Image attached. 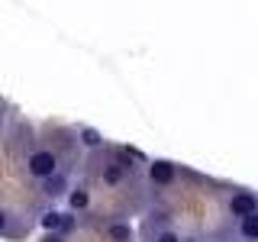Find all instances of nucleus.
Listing matches in <instances>:
<instances>
[{
  "mask_svg": "<svg viewBox=\"0 0 258 242\" xmlns=\"http://www.w3.org/2000/svg\"><path fill=\"white\" fill-rule=\"evenodd\" d=\"M155 242H181V236H177L174 229H161L158 236H155Z\"/></svg>",
  "mask_w": 258,
  "mask_h": 242,
  "instance_id": "9d476101",
  "label": "nucleus"
},
{
  "mask_svg": "<svg viewBox=\"0 0 258 242\" xmlns=\"http://www.w3.org/2000/svg\"><path fill=\"white\" fill-rule=\"evenodd\" d=\"M58 165H61V161H58V155H55L52 149H36L26 158V171L32 177H39V181H45L48 174H55V171H58Z\"/></svg>",
  "mask_w": 258,
  "mask_h": 242,
  "instance_id": "f257e3e1",
  "label": "nucleus"
},
{
  "mask_svg": "<svg viewBox=\"0 0 258 242\" xmlns=\"http://www.w3.org/2000/svg\"><path fill=\"white\" fill-rule=\"evenodd\" d=\"M81 142H84L87 149H100V145H103V136L97 133L94 126H81Z\"/></svg>",
  "mask_w": 258,
  "mask_h": 242,
  "instance_id": "6e6552de",
  "label": "nucleus"
},
{
  "mask_svg": "<svg viewBox=\"0 0 258 242\" xmlns=\"http://www.w3.org/2000/svg\"><path fill=\"white\" fill-rule=\"evenodd\" d=\"M149 177H152V184L168 188V184L177 177V165H174V161H168V158H155V161L149 165Z\"/></svg>",
  "mask_w": 258,
  "mask_h": 242,
  "instance_id": "7ed1b4c3",
  "label": "nucleus"
},
{
  "mask_svg": "<svg viewBox=\"0 0 258 242\" xmlns=\"http://www.w3.org/2000/svg\"><path fill=\"white\" fill-rule=\"evenodd\" d=\"M45 242H64V236H48Z\"/></svg>",
  "mask_w": 258,
  "mask_h": 242,
  "instance_id": "f8f14e48",
  "label": "nucleus"
},
{
  "mask_svg": "<svg viewBox=\"0 0 258 242\" xmlns=\"http://www.w3.org/2000/svg\"><path fill=\"white\" fill-rule=\"evenodd\" d=\"M42 191H45V197H68V174L64 171H55V174H48L45 181H42Z\"/></svg>",
  "mask_w": 258,
  "mask_h": 242,
  "instance_id": "20e7f679",
  "label": "nucleus"
},
{
  "mask_svg": "<svg viewBox=\"0 0 258 242\" xmlns=\"http://www.w3.org/2000/svg\"><path fill=\"white\" fill-rule=\"evenodd\" d=\"M100 177H103V184L116 188V184H123V177H126V165H119V161H107L103 171H100Z\"/></svg>",
  "mask_w": 258,
  "mask_h": 242,
  "instance_id": "39448f33",
  "label": "nucleus"
},
{
  "mask_svg": "<svg viewBox=\"0 0 258 242\" xmlns=\"http://www.w3.org/2000/svg\"><path fill=\"white\" fill-rule=\"evenodd\" d=\"M226 207H229V216H236V220L252 216V213H258V194L255 191H232Z\"/></svg>",
  "mask_w": 258,
  "mask_h": 242,
  "instance_id": "f03ea898",
  "label": "nucleus"
},
{
  "mask_svg": "<svg viewBox=\"0 0 258 242\" xmlns=\"http://www.w3.org/2000/svg\"><path fill=\"white\" fill-rule=\"evenodd\" d=\"M239 236L245 242H258V213L242 216V220H239Z\"/></svg>",
  "mask_w": 258,
  "mask_h": 242,
  "instance_id": "0eeeda50",
  "label": "nucleus"
},
{
  "mask_svg": "<svg viewBox=\"0 0 258 242\" xmlns=\"http://www.w3.org/2000/svg\"><path fill=\"white\" fill-rule=\"evenodd\" d=\"M0 236H7V220H4V213H0Z\"/></svg>",
  "mask_w": 258,
  "mask_h": 242,
  "instance_id": "9b49d317",
  "label": "nucleus"
},
{
  "mask_svg": "<svg viewBox=\"0 0 258 242\" xmlns=\"http://www.w3.org/2000/svg\"><path fill=\"white\" fill-rule=\"evenodd\" d=\"M91 207V191L87 188H71L68 191V210L78 213V210H87Z\"/></svg>",
  "mask_w": 258,
  "mask_h": 242,
  "instance_id": "423d86ee",
  "label": "nucleus"
},
{
  "mask_svg": "<svg viewBox=\"0 0 258 242\" xmlns=\"http://www.w3.org/2000/svg\"><path fill=\"white\" fill-rule=\"evenodd\" d=\"M107 236L116 239V242H129V236H133V232H129L126 223H110V226H107Z\"/></svg>",
  "mask_w": 258,
  "mask_h": 242,
  "instance_id": "1a4fd4ad",
  "label": "nucleus"
}]
</instances>
